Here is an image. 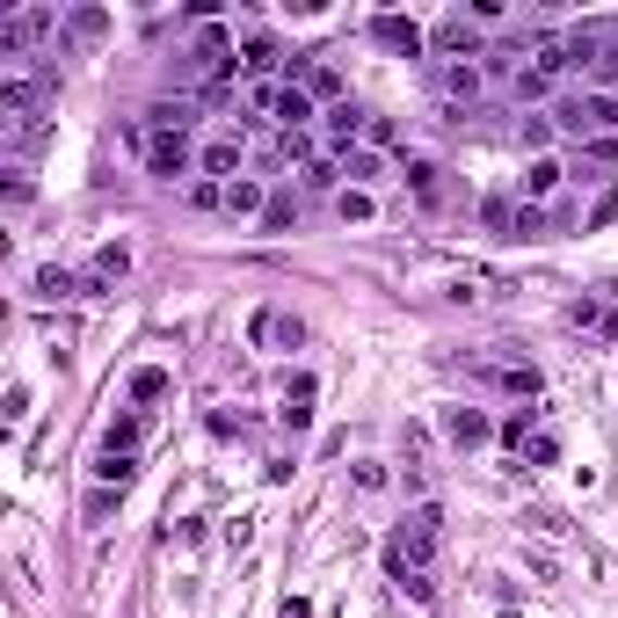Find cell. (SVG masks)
Returning <instances> with one entry per match:
<instances>
[{
	"instance_id": "cell-1",
	"label": "cell",
	"mask_w": 618,
	"mask_h": 618,
	"mask_svg": "<svg viewBox=\"0 0 618 618\" xmlns=\"http://www.w3.org/2000/svg\"><path fill=\"white\" fill-rule=\"evenodd\" d=\"M437 531H444V517H437V502H422V509H415V517L393 531V546H386V575H393V582H401L415 604H429V596H437V582H429Z\"/></svg>"
},
{
	"instance_id": "cell-2",
	"label": "cell",
	"mask_w": 618,
	"mask_h": 618,
	"mask_svg": "<svg viewBox=\"0 0 618 618\" xmlns=\"http://www.w3.org/2000/svg\"><path fill=\"white\" fill-rule=\"evenodd\" d=\"M568 66L596 96H618V23H575L568 29Z\"/></svg>"
},
{
	"instance_id": "cell-3",
	"label": "cell",
	"mask_w": 618,
	"mask_h": 618,
	"mask_svg": "<svg viewBox=\"0 0 618 618\" xmlns=\"http://www.w3.org/2000/svg\"><path fill=\"white\" fill-rule=\"evenodd\" d=\"M553 131H568L575 146L618 131V96H596V88H582V96H560V102H553Z\"/></svg>"
},
{
	"instance_id": "cell-4",
	"label": "cell",
	"mask_w": 618,
	"mask_h": 618,
	"mask_svg": "<svg viewBox=\"0 0 618 618\" xmlns=\"http://www.w3.org/2000/svg\"><path fill=\"white\" fill-rule=\"evenodd\" d=\"M255 110L277 124L285 139H299V131L313 124V96H306V88H291V80H277V88H255Z\"/></svg>"
},
{
	"instance_id": "cell-5",
	"label": "cell",
	"mask_w": 618,
	"mask_h": 618,
	"mask_svg": "<svg viewBox=\"0 0 618 618\" xmlns=\"http://www.w3.org/2000/svg\"><path fill=\"white\" fill-rule=\"evenodd\" d=\"M146 175H161V182H175V175H197V153H190V131H146Z\"/></svg>"
},
{
	"instance_id": "cell-6",
	"label": "cell",
	"mask_w": 618,
	"mask_h": 618,
	"mask_svg": "<svg viewBox=\"0 0 618 618\" xmlns=\"http://www.w3.org/2000/svg\"><path fill=\"white\" fill-rule=\"evenodd\" d=\"M51 23H59L51 8H15V15L0 23V51H8V59H23V51H37V45L51 37Z\"/></svg>"
},
{
	"instance_id": "cell-7",
	"label": "cell",
	"mask_w": 618,
	"mask_h": 618,
	"mask_svg": "<svg viewBox=\"0 0 618 618\" xmlns=\"http://www.w3.org/2000/svg\"><path fill=\"white\" fill-rule=\"evenodd\" d=\"M285 80L291 88H306L313 102H328V110H335V96H342V80H335L328 59H285Z\"/></svg>"
},
{
	"instance_id": "cell-8",
	"label": "cell",
	"mask_w": 618,
	"mask_h": 618,
	"mask_svg": "<svg viewBox=\"0 0 618 618\" xmlns=\"http://www.w3.org/2000/svg\"><path fill=\"white\" fill-rule=\"evenodd\" d=\"M429 45L444 51V59H480V23L458 8V15H444V23H437V37H429Z\"/></svg>"
},
{
	"instance_id": "cell-9",
	"label": "cell",
	"mask_w": 618,
	"mask_h": 618,
	"mask_svg": "<svg viewBox=\"0 0 618 618\" xmlns=\"http://www.w3.org/2000/svg\"><path fill=\"white\" fill-rule=\"evenodd\" d=\"M444 437H452L458 452H480L495 429H488V415H480V407H444Z\"/></svg>"
},
{
	"instance_id": "cell-10",
	"label": "cell",
	"mask_w": 618,
	"mask_h": 618,
	"mask_svg": "<svg viewBox=\"0 0 618 618\" xmlns=\"http://www.w3.org/2000/svg\"><path fill=\"white\" fill-rule=\"evenodd\" d=\"M364 124H371V110H357V102H335V110H328L335 153H357V146H364Z\"/></svg>"
},
{
	"instance_id": "cell-11",
	"label": "cell",
	"mask_w": 618,
	"mask_h": 618,
	"mask_svg": "<svg viewBox=\"0 0 618 618\" xmlns=\"http://www.w3.org/2000/svg\"><path fill=\"white\" fill-rule=\"evenodd\" d=\"M197 175L204 182H240V139H212L197 153Z\"/></svg>"
},
{
	"instance_id": "cell-12",
	"label": "cell",
	"mask_w": 618,
	"mask_h": 618,
	"mask_svg": "<svg viewBox=\"0 0 618 618\" xmlns=\"http://www.w3.org/2000/svg\"><path fill=\"white\" fill-rule=\"evenodd\" d=\"M437 88H444V102H474L480 96V66L474 59H444V66H437Z\"/></svg>"
},
{
	"instance_id": "cell-13",
	"label": "cell",
	"mask_w": 618,
	"mask_h": 618,
	"mask_svg": "<svg viewBox=\"0 0 618 618\" xmlns=\"http://www.w3.org/2000/svg\"><path fill=\"white\" fill-rule=\"evenodd\" d=\"M371 37H379L386 51H401V59H415V51L429 45V37H422L415 23H407V15H379V23H371Z\"/></svg>"
},
{
	"instance_id": "cell-14",
	"label": "cell",
	"mask_w": 618,
	"mask_h": 618,
	"mask_svg": "<svg viewBox=\"0 0 618 618\" xmlns=\"http://www.w3.org/2000/svg\"><path fill=\"white\" fill-rule=\"evenodd\" d=\"M262 212H269V190H262L255 175L226 182V218H262Z\"/></svg>"
},
{
	"instance_id": "cell-15",
	"label": "cell",
	"mask_w": 618,
	"mask_h": 618,
	"mask_svg": "<svg viewBox=\"0 0 618 618\" xmlns=\"http://www.w3.org/2000/svg\"><path fill=\"white\" fill-rule=\"evenodd\" d=\"M124 277H131V248H117V240H110V248H96V262H88V285H124Z\"/></svg>"
},
{
	"instance_id": "cell-16",
	"label": "cell",
	"mask_w": 618,
	"mask_h": 618,
	"mask_svg": "<svg viewBox=\"0 0 618 618\" xmlns=\"http://www.w3.org/2000/svg\"><path fill=\"white\" fill-rule=\"evenodd\" d=\"M407 190H415V204L437 212V204H444V167L437 161H407Z\"/></svg>"
},
{
	"instance_id": "cell-17",
	"label": "cell",
	"mask_w": 618,
	"mask_h": 618,
	"mask_svg": "<svg viewBox=\"0 0 618 618\" xmlns=\"http://www.w3.org/2000/svg\"><path fill=\"white\" fill-rule=\"evenodd\" d=\"M277 66H285V59H277V37H248V45H240V73H248V80H269Z\"/></svg>"
},
{
	"instance_id": "cell-18",
	"label": "cell",
	"mask_w": 618,
	"mask_h": 618,
	"mask_svg": "<svg viewBox=\"0 0 618 618\" xmlns=\"http://www.w3.org/2000/svg\"><path fill=\"white\" fill-rule=\"evenodd\" d=\"M560 175H568L560 161H531V167H524V204H546V197L560 190Z\"/></svg>"
},
{
	"instance_id": "cell-19",
	"label": "cell",
	"mask_w": 618,
	"mask_h": 618,
	"mask_svg": "<svg viewBox=\"0 0 618 618\" xmlns=\"http://www.w3.org/2000/svg\"><path fill=\"white\" fill-rule=\"evenodd\" d=\"M480 379L502 386V393H539V371L531 364H480Z\"/></svg>"
},
{
	"instance_id": "cell-20",
	"label": "cell",
	"mask_w": 618,
	"mask_h": 618,
	"mask_svg": "<svg viewBox=\"0 0 618 618\" xmlns=\"http://www.w3.org/2000/svg\"><path fill=\"white\" fill-rule=\"evenodd\" d=\"M277 415H285V429H306L313 422V379H306V371L285 386V407H277Z\"/></svg>"
},
{
	"instance_id": "cell-21",
	"label": "cell",
	"mask_w": 618,
	"mask_h": 618,
	"mask_svg": "<svg viewBox=\"0 0 618 618\" xmlns=\"http://www.w3.org/2000/svg\"><path fill=\"white\" fill-rule=\"evenodd\" d=\"M480 218H488V234L517 240V226H524V204H517V197H488V204H480Z\"/></svg>"
},
{
	"instance_id": "cell-22",
	"label": "cell",
	"mask_w": 618,
	"mask_h": 618,
	"mask_svg": "<svg viewBox=\"0 0 618 618\" xmlns=\"http://www.w3.org/2000/svg\"><path fill=\"white\" fill-rule=\"evenodd\" d=\"M568 320L575 328H590V335H618V306H596V299H575Z\"/></svg>"
},
{
	"instance_id": "cell-23",
	"label": "cell",
	"mask_w": 618,
	"mask_h": 618,
	"mask_svg": "<svg viewBox=\"0 0 618 618\" xmlns=\"http://www.w3.org/2000/svg\"><path fill=\"white\" fill-rule=\"evenodd\" d=\"M299 320H291V313H255V342H285V350H299Z\"/></svg>"
},
{
	"instance_id": "cell-24",
	"label": "cell",
	"mask_w": 618,
	"mask_h": 618,
	"mask_svg": "<svg viewBox=\"0 0 618 618\" xmlns=\"http://www.w3.org/2000/svg\"><path fill=\"white\" fill-rule=\"evenodd\" d=\"M96 480H102V488H131V480H139V458H131V452H102L96 458Z\"/></svg>"
},
{
	"instance_id": "cell-25",
	"label": "cell",
	"mask_w": 618,
	"mask_h": 618,
	"mask_svg": "<svg viewBox=\"0 0 618 618\" xmlns=\"http://www.w3.org/2000/svg\"><path fill=\"white\" fill-rule=\"evenodd\" d=\"M190 124H197L190 102H153V110H146V131H190Z\"/></svg>"
},
{
	"instance_id": "cell-26",
	"label": "cell",
	"mask_w": 618,
	"mask_h": 618,
	"mask_svg": "<svg viewBox=\"0 0 618 618\" xmlns=\"http://www.w3.org/2000/svg\"><path fill=\"white\" fill-rule=\"evenodd\" d=\"M139 437H146V415H117V422L102 429V452H131Z\"/></svg>"
},
{
	"instance_id": "cell-27",
	"label": "cell",
	"mask_w": 618,
	"mask_h": 618,
	"mask_svg": "<svg viewBox=\"0 0 618 618\" xmlns=\"http://www.w3.org/2000/svg\"><path fill=\"white\" fill-rule=\"evenodd\" d=\"M161 393H167V371H161V364L131 371V401H161Z\"/></svg>"
},
{
	"instance_id": "cell-28",
	"label": "cell",
	"mask_w": 618,
	"mask_h": 618,
	"mask_svg": "<svg viewBox=\"0 0 618 618\" xmlns=\"http://www.w3.org/2000/svg\"><path fill=\"white\" fill-rule=\"evenodd\" d=\"M80 291V277H66V269H37V299H73Z\"/></svg>"
},
{
	"instance_id": "cell-29",
	"label": "cell",
	"mask_w": 618,
	"mask_h": 618,
	"mask_svg": "<svg viewBox=\"0 0 618 618\" xmlns=\"http://www.w3.org/2000/svg\"><path fill=\"white\" fill-rule=\"evenodd\" d=\"M262 226H269V234H285V226H299V197H269V212H262Z\"/></svg>"
},
{
	"instance_id": "cell-30",
	"label": "cell",
	"mask_w": 618,
	"mask_h": 618,
	"mask_svg": "<svg viewBox=\"0 0 618 618\" xmlns=\"http://www.w3.org/2000/svg\"><path fill=\"white\" fill-rule=\"evenodd\" d=\"M335 161H342V175H357V182H371V175H379V153H371V146H357V153H335Z\"/></svg>"
},
{
	"instance_id": "cell-31",
	"label": "cell",
	"mask_w": 618,
	"mask_h": 618,
	"mask_svg": "<svg viewBox=\"0 0 618 618\" xmlns=\"http://www.w3.org/2000/svg\"><path fill=\"white\" fill-rule=\"evenodd\" d=\"M190 204H197V212H226V182H204V175H197V182H190Z\"/></svg>"
},
{
	"instance_id": "cell-32",
	"label": "cell",
	"mask_w": 618,
	"mask_h": 618,
	"mask_svg": "<svg viewBox=\"0 0 618 618\" xmlns=\"http://www.w3.org/2000/svg\"><path fill=\"white\" fill-rule=\"evenodd\" d=\"M539 96H553V80L539 66H517V102H539Z\"/></svg>"
},
{
	"instance_id": "cell-33",
	"label": "cell",
	"mask_w": 618,
	"mask_h": 618,
	"mask_svg": "<svg viewBox=\"0 0 618 618\" xmlns=\"http://www.w3.org/2000/svg\"><path fill=\"white\" fill-rule=\"evenodd\" d=\"M582 161H596V167H618V131H604V139H582Z\"/></svg>"
},
{
	"instance_id": "cell-34",
	"label": "cell",
	"mask_w": 618,
	"mask_h": 618,
	"mask_svg": "<svg viewBox=\"0 0 618 618\" xmlns=\"http://www.w3.org/2000/svg\"><path fill=\"white\" fill-rule=\"evenodd\" d=\"M524 458H531V466H553V458H560V444H553L546 429H531V437H524Z\"/></svg>"
},
{
	"instance_id": "cell-35",
	"label": "cell",
	"mask_w": 618,
	"mask_h": 618,
	"mask_svg": "<svg viewBox=\"0 0 618 618\" xmlns=\"http://www.w3.org/2000/svg\"><path fill=\"white\" fill-rule=\"evenodd\" d=\"M335 175H342V161H306V190H335Z\"/></svg>"
},
{
	"instance_id": "cell-36",
	"label": "cell",
	"mask_w": 618,
	"mask_h": 618,
	"mask_svg": "<svg viewBox=\"0 0 618 618\" xmlns=\"http://www.w3.org/2000/svg\"><path fill=\"white\" fill-rule=\"evenodd\" d=\"M335 212H342V218H371V197H364V190H342V197H335Z\"/></svg>"
},
{
	"instance_id": "cell-37",
	"label": "cell",
	"mask_w": 618,
	"mask_h": 618,
	"mask_svg": "<svg viewBox=\"0 0 618 618\" xmlns=\"http://www.w3.org/2000/svg\"><path fill=\"white\" fill-rule=\"evenodd\" d=\"M73 37H102V8H73Z\"/></svg>"
},
{
	"instance_id": "cell-38",
	"label": "cell",
	"mask_w": 618,
	"mask_h": 618,
	"mask_svg": "<svg viewBox=\"0 0 618 618\" xmlns=\"http://www.w3.org/2000/svg\"><path fill=\"white\" fill-rule=\"evenodd\" d=\"M502 437H509V444H517V452H524V437H531V407H517V415L502 422Z\"/></svg>"
},
{
	"instance_id": "cell-39",
	"label": "cell",
	"mask_w": 618,
	"mask_h": 618,
	"mask_svg": "<svg viewBox=\"0 0 618 618\" xmlns=\"http://www.w3.org/2000/svg\"><path fill=\"white\" fill-rule=\"evenodd\" d=\"M611 218H618V190H604V197L590 204V226H611Z\"/></svg>"
},
{
	"instance_id": "cell-40",
	"label": "cell",
	"mask_w": 618,
	"mask_h": 618,
	"mask_svg": "<svg viewBox=\"0 0 618 618\" xmlns=\"http://www.w3.org/2000/svg\"><path fill=\"white\" fill-rule=\"evenodd\" d=\"M357 488H364V495H379V488H386V466H371V458H364V466H357Z\"/></svg>"
},
{
	"instance_id": "cell-41",
	"label": "cell",
	"mask_w": 618,
	"mask_h": 618,
	"mask_svg": "<svg viewBox=\"0 0 618 618\" xmlns=\"http://www.w3.org/2000/svg\"><path fill=\"white\" fill-rule=\"evenodd\" d=\"M285 618H313V611H306V604H291V611H285Z\"/></svg>"
}]
</instances>
